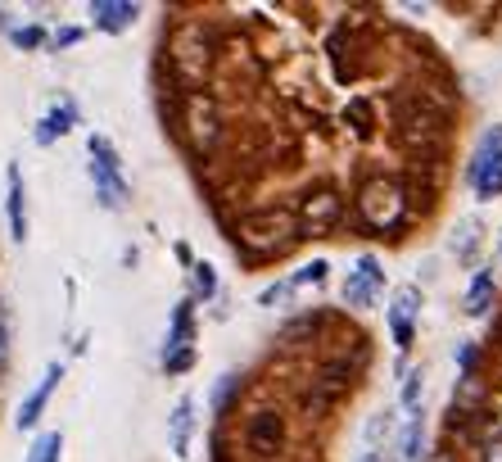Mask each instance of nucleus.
Listing matches in <instances>:
<instances>
[{
    "mask_svg": "<svg viewBox=\"0 0 502 462\" xmlns=\"http://www.w3.org/2000/svg\"><path fill=\"white\" fill-rule=\"evenodd\" d=\"M236 240L254 254V258H267V254H280L299 240V218L290 209H254L236 223Z\"/></svg>",
    "mask_w": 502,
    "mask_h": 462,
    "instance_id": "obj_1",
    "label": "nucleus"
},
{
    "mask_svg": "<svg viewBox=\"0 0 502 462\" xmlns=\"http://www.w3.org/2000/svg\"><path fill=\"white\" fill-rule=\"evenodd\" d=\"M407 214V190L394 177H372L363 190H357V218H363L372 231H394Z\"/></svg>",
    "mask_w": 502,
    "mask_h": 462,
    "instance_id": "obj_2",
    "label": "nucleus"
},
{
    "mask_svg": "<svg viewBox=\"0 0 502 462\" xmlns=\"http://www.w3.org/2000/svg\"><path fill=\"white\" fill-rule=\"evenodd\" d=\"M466 177H471V186H475L480 200H493V195H502V127H489L484 137H480Z\"/></svg>",
    "mask_w": 502,
    "mask_h": 462,
    "instance_id": "obj_3",
    "label": "nucleus"
},
{
    "mask_svg": "<svg viewBox=\"0 0 502 462\" xmlns=\"http://www.w3.org/2000/svg\"><path fill=\"white\" fill-rule=\"evenodd\" d=\"M394 122H398V137L407 141V146H425L430 137H439L444 131V113L430 105L425 96H398V105H394Z\"/></svg>",
    "mask_w": 502,
    "mask_h": 462,
    "instance_id": "obj_4",
    "label": "nucleus"
},
{
    "mask_svg": "<svg viewBox=\"0 0 502 462\" xmlns=\"http://www.w3.org/2000/svg\"><path fill=\"white\" fill-rule=\"evenodd\" d=\"M381 290H385V268H381V258H376V254H363V258H357V268L348 273V281H344V304H348V308H372Z\"/></svg>",
    "mask_w": 502,
    "mask_h": 462,
    "instance_id": "obj_5",
    "label": "nucleus"
},
{
    "mask_svg": "<svg viewBox=\"0 0 502 462\" xmlns=\"http://www.w3.org/2000/svg\"><path fill=\"white\" fill-rule=\"evenodd\" d=\"M172 63L186 82H199L208 73V32L199 23H190L177 41H172Z\"/></svg>",
    "mask_w": 502,
    "mask_h": 462,
    "instance_id": "obj_6",
    "label": "nucleus"
},
{
    "mask_svg": "<svg viewBox=\"0 0 502 462\" xmlns=\"http://www.w3.org/2000/svg\"><path fill=\"white\" fill-rule=\"evenodd\" d=\"M339 214H344V200H339L335 190H317V195H308L304 209L295 214V218H299V236H326V231L339 223Z\"/></svg>",
    "mask_w": 502,
    "mask_h": 462,
    "instance_id": "obj_7",
    "label": "nucleus"
},
{
    "mask_svg": "<svg viewBox=\"0 0 502 462\" xmlns=\"http://www.w3.org/2000/svg\"><path fill=\"white\" fill-rule=\"evenodd\" d=\"M218 105H213L208 96H190L186 100V131H190V141H195V150H208L213 141H218Z\"/></svg>",
    "mask_w": 502,
    "mask_h": 462,
    "instance_id": "obj_8",
    "label": "nucleus"
},
{
    "mask_svg": "<svg viewBox=\"0 0 502 462\" xmlns=\"http://www.w3.org/2000/svg\"><path fill=\"white\" fill-rule=\"evenodd\" d=\"M249 449L258 453V458H276L280 453V444H285V422H280V413H272V408H258L254 417H249Z\"/></svg>",
    "mask_w": 502,
    "mask_h": 462,
    "instance_id": "obj_9",
    "label": "nucleus"
},
{
    "mask_svg": "<svg viewBox=\"0 0 502 462\" xmlns=\"http://www.w3.org/2000/svg\"><path fill=\"white\" fill-rule=\"evenodd\" d=\"M344 390H348V363H326V367L317 372V381H313V394L304 399V408H308V413H326Z\"/></svg>",
    "mask_w": 502,
    "mask_h": 462,
    "instance_id": "obj_10",
    "label": "nucleus"
},
{
    "mask_svg": "<svg viewBox=\"0 0 502 462\" xmlns=\"http://www.w3.org/2000/svg\"><path fill=\"white\" fill-rule=\"evenodd\" d=\"M421 313V290L416 286H403L389 304V332H394V345L398 349H412V317Z\"/></svg>",
    "mask_w": 502,
    "mask_h": 462,
    "instance_id": "obj_11",
    "label": "nucleus"
},
{
    "mask_svg": "<svg viewBox=\"0 0 502 462\" xmlns=\"http://www.w3.org/2000/svg\"><path fill=\"white\" fill-rule=\"evenodd\" d=\"M59 381H63V363H50V367H46V376L37 381V390L23 399L19 417H14V422H19V431H32V426H37V417L46 413V404H50V394H54V385H59Z\"/></svg>",
    "mask_w": 502,
    "mask_h": 462,
    "instance_id": "obj_12",
    "label": "nucleus"
},
{
    "mask_svg": "<svg viewBox=\"0 0 502 462\" xmlns=\"http://www.w3.org/2000/svg\"><path fill=\"white\" fill-rule=\"evenodd\" d=\"M140 5H131V0H91V19L100 32H127L136 23Z\"/></svg>",
    "mask_w": 502,
    "mask_h": 462,
    "instance_id": "obj_13",
    "label": "nucleus"
},
{
    "mask_svg": "<svg viewBox=\"0 0 502 462\" xmlns=\"http://www.w3.org/2000/svg\"><path fill=\"white\" fill-rule=\"evenodd\" d=\"M5 214H10V236L23 245L28 240V209H23V172L10 164V195H5Z\"/></svg>",
    "mask_w": 502,
    "mask_h": 462,
    "instance_id": "obj_14",
    "label": "nucleus"
},
{
    "mask_svg": "<svg viewBox=\"0 0 502 462\" xmlns=\"http://www.w3.org/2000/svg\"><path fill=\"white\" fill-rule=\"evenodd\" d=\"M168 431H172V453L186 458L190 431H195V399H190V394H181V399H177V408H172V417H168Z\"/></svg>",
    "mask_w": 502,
    "mask_h": 462,
    "instance_id": "obj_15",
    "label": "nucleus"
},
{
    "mask_svg": "<svg viewBox=\"0 0 502 462\" xmlns=\"http://www.w3.org/2000/svg\"><path fill=\"white\" fill-rule=\"evenodd\" d=\"M73 118H78V113H73V105H54V109L37 122V146H50L54 137H63V131L73 127Z\"/></svg>",
    "mask_w": 502,
    "mask_h": 462,
    "instance_id": "obj_16",
    "label": "nucleus"
},
{
    "mask_svg": "<svg viewBox=\"0 0 502 462\" xmlns=\"http://www.w3.org/2000/svg\"><path fill=\"white\" fill-rule=\"evenodd\" d=\"M484 404V381L475 376V372H466L462 381H457V394H453V417L457 413H471V408H480Z\"/></svg>",
    "mask_w": 502,
    "mask_h": 462,
    "instance_id": "obj_17",
    "label": "nucleus"
},
{
    "mask_svg": "<svg viewBox=\"0 0 502 462\" xmlns=\"http://www.w3.org/2000/svg\"><path fill=\"white\" fill-rule=\"evenodd\" d=\"M181 349H190V299L177 304V313H172V332H168V354L163 358H172Z\"/></svg>",
    "mask_w": 502,
    "mask_h": 462,
    "instance_id": "obj_18",
    "label": "nucleus"
},
{
    "mask_svg": "<svg viewBox=\"0 0 502 462\" xmlns=\"http://www.w3.org/2000/svg\"><path fill=\"white\" fill-rule=\"evenodd\" d=\"M421 440H425V426H421V413H412L398 440V462H421Z\"/></svg>",
    "mask_w": 502,
    "mask_h": 462,
    "instance_id": "obj_19",
    "label": "nucleus"
},
{
    "mask_svg": "<svg viewBox=\"0 0 502 462\" xmlns=\"http://www.w3.org/2000/svg\"><path fill=\"white\" fill-rule=\"evenodd\" d=\"M344 118L353 122V131H357V137H372V131H376V109H372L367 100H348Z\"/></svg>",
    "mask_w": 502,
    "mask_h": 462,
    "instance_id": "obj_20",
    "label": "nucleus"
},
{
    "mask_svg": "<svg viewBox=\"0 0 502 462\" xmlns=\"http://www.w3.org/2000/svg\"><path fill=\"white\" fill-rule=\"evenodd\" d=\"M489 299H493V277H489V273H480V277L471 281V295H466V313H471V317H480V313L489 308Z\"/></svg>",
    "mask_w": 502,
    "mask_h": 462,
    "instance_id": "obj_21",
    "label": "nucleus"
},
{
    "mask_svg": "<svg viewBox=\"0 0 502 462\" xmlns=\"http://www.w3.org/2000/svg\"><path fill=\"white\" fill-rule=\"evenodd\" d=\"M59 453H63V435H59V431H46V435L28 449V462H59Z\"/></svg>",
    "mask_w": 502,
    "mask_h": 462,
    "instance_id": "obj_22",
    "label": "nucleus"
},
{
    "mask_svg": "<svg viewBox=\"0 0 502 462\" xmlns=\"http://www.w3.org/2000/svg\"><path fill=\"white\" fill-rule=\"evenodd\" d=\"M190 286H195L199 299L218 295V273H213V263H195V268H190Z\"/></svg>",
    "mask_w": 502,
    "mask_h": 462,
    "instance_id": "obj_23",
    "label": "nucleus"
},
{
    "mask_svg": "<svg viewBox=\"0 0 502 462\" xmlns=\"http://www.w3.org/2000/svg\"><path fill=\"white\" fill-rule=\"evenodd\" d=\"M475 240H480V223H475V218H462V223H457V231H453V249L466 258V254L475 249Z\"/></svg>",
    "mask_w": 502,
    "mask_h": 462,
    "instance_id": "obj_24",
    "label": "nucleus"
},
{
    "mask_svg": "<svg viewBox=\"0 0 502 462\" xmlns=\"http://www.w3.org/2000/svg\"><path fill=\"white\" fill-rule=\"evenodd\" d=\"M421 381H425L421 367H412V372L403 376V408H407V413H421Z\"/></svg>",
    "mask_w": 502,
    "mask_h": 462,
    "instance_id": "obj_25",
    "label": "nucleus"
},
{
    "mask_svg": "<svg viewBox=\"0 0 502 462\" xmlns=\"http://www.w3.org/2000/svg\"><path fill=\"white\" fill-rule=\"evenodd\" d=\"M385 435H389V413H376V417L367 422V431H363V449H381Z\"/></svg>",
    "mask_w": 502,
    "mask_h": 462,
    "instance_id": "obj_26",
    "label": "nucleus"
},
{
    "mask_svg": "<svg viewBox=\"0 0 502 462\" xmlns=\"http://www.w3.org/2000/svg\"><path fill=\"white\" fill-rule=\"evenodd\" d=\"M326 273H330V268H326V258H317V263H308V268H304L299 277H290V281H295V286H322V281H326Z\"/></svg>",
    "mask_w": 502,
    "mask_h": 462,
    "instance_id": "obj_27",
    "label": "nucleus"
},
{
    "mask_svg": "<svg viewBox=\"0 0 502 462\" xmlns=\"http://www.w3.org/2000/svg\"><path fill=\"white\" fill-rule=\"evenodd\" d=\"M10 41H14L19 50H37V46L46 41V32H41V28H14V32H10Z\"/></svg>",
    "mask_w": 502,
    "mask_h": 462,
    "instance_id": "obj_28",
    "label": "nucleus"
},
{
    "mask_svg": "<svg viewBox=\"0 0 502 462\" xmlns=\"http://www.w3.org/2000/svg\"><path fill=\"white\" fill-rule=\"evenodd\" d=\"M5 358H10V308L0 304V367H5Z\"/></svg>",
    "mask_w": 502,
    "mask_h": 462,
    "instance_id": "obj_29",
    "label": "nucleus"
},
{
    "mask_svg": "<svg viewBox=\"0 0 502 462\" xmlns=\"http://www.w3.org/2000/svg\"><path fill=\"white\" fill-rule=\"evenodd\" d=\"M236 385H240L236 376H222V381H218V394H213V408H218V413L227 408V399H231V390H236Z\"/></svg>",
    "mask_w": 502,
    "mask_h": 462,
    "instance_id": "obj_30",
    "label": "nucleus"
},
{
    "mask_svg": "<svg viewBox=\"0 0 502 462\" xmlns=\"http://www.w3.org/2000/svg\"><path fill=\"white\" fill-rule=\"evenodd\" d=\"M290 290H295V281H276V286H267L258 299H263V304H280V299L290 295Z\"/></svg>",
    "mask_w": 502,
    "mask_h": 462,
    "instance_id": "obj_31",
    "label": "nucleus"
},
{
    "mask_svg": "<svg viewBox=\"0 0 502 462\" xmlns=\"http://www.w3.org/2000/svg\"><path fill=\"white\" fill-rule=\"evenodd\" d=\"M78 41H82V32H78V28H59V32L50 37V46H54V50H63V46H78Z\"/></svg>",
    "mask_w": 502,
    "mask_h": 462,
    "instance_id": "obj_32",
    "label": "nucleus"
},
{
    "mask_svg": "<svg viewBox=\"0 0 502 462\" xmlns=\"http://www.w3.org/2000/svg\"><path fill=\"white\" fill-rule=\"evenodd\" d=\"M484 462H502V431H493L484 440Z\"/></svg>",
    "mask_w": 502,
    "mask_h": 462,
    "instance_id": "obj_33",
    "label": "nucleus"
},
{
    "mask_svg": "<svg viewBox=\"0 0 502 462\" xmlns=\"http://www.w3.org/2000/svg\"><path fill=\"white\" fill-rule=\"evenodd\" d=\"M190 363H195V354H190V349H181V354H172V358H163V367H168V372H186Z\"/></svg>",
    "mask_w": 502,
    "mask_h": 462,
    "instance_id": "obj_34",
    "label": "nucleus"
},
{
    "mask_svg": "<svg viewBox=\"0 0 502 462\" xmlns=\"http://www.w3.org/2000/svg\"><path fill=\"white\" fill-rule=\"evenodd\" d=\"M357 462H385V453L381 449H363V453H357Z\"/></svg>",
    "mask_w": 502,
    "mask_h": 462,
    "instance_id": "obj_35",
    "label": "nucleus"
},
{
    "mask_svg": "<svg viewBox=\"0 0 502 462\" xmlns=\"http://www.w3.org/2000/svg\"><path fill=\"white\" fill-rule=\"evenodd\" d=\"M430 462H457L453 453H435V458H430Z\"/></svg>",
    "mask_w": 502,
    "mask_h": 462,
    "instance_id": "obj_36",
    "label": "nucleus"
},
{
    "mask_svg": "<svg viewBox=\"0 0 502 462\" xmlns=\"http://www.w3.org/2000/svg\"><path fill=\"white\" fill-rule=\"evenodd\" d=\"M0 28H5V19H0Z\"/></svg>",
    "mask_w": 502,
    "mask_h": 462,
    "instance_id": "obj_37",
    "label": "nucleus"
},
{
    "mask_svg": "<svg viewBox=\"0 0 502 462\" xmlns=\"http://www.w3.org/2000/svg\"><path fill=\"white\" fill-rule=\"evenodd\" d=\"M498 245H502V240H498Z\"/></svg>",
    "mask_w": 502,
    "mask_h": 462,
    "instance_id": "obj_38",
    "label": "nucleus"
}]
</instances>
